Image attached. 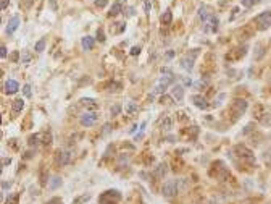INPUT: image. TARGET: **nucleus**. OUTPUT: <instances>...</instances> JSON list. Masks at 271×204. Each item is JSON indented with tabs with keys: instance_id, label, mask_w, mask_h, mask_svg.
<instances>
[{
	"instance_id": "nucleus-1",
	"label": "nucleus",
	"mask_w": 271,
	"mask_h": 204,
	"mask_svg": "<svg viewBox=\"0 0 271 204\" xmlns=\"http://www.w3.org/2000/svg\"><path fill=\"white\" fill-rule=\"evenodd\" d=\"M121 201V193L118 189H106L98 196V204H118Z\"/></svg>"
},
{
	"instance_id": "nucleus-2",
	"label": "nucleus",
	"mask_w": 271,
	"mask_h": 204,
	"mask_svg": "<svg viewBox=\"0 0 271 204\" xmlns=\"http://www.w3.org/2000/svg\"><path fill=\"white\" fill-rule=\"evenodd\" d=\"M161 193H163L165 198H173V196H176V193H177V181L176 180H168L166 183L163 185Z\"/></svg>"
},
{
	"instance_id": "nucleus-3",
	"label": "nucleus",
	"mask_w": 271,
	"mask_h": 204,
	"mask_svg": "<svg viewBox=\"0 0 271 204\" xmlns=\"http://www.w3.org/2000/svg\"><path fill=\"white\" fill-rule=\"evenodd\" d=\"M173 81H174L173 73H166V75H163L161 78H160V81H158V84H156V88H155V93H165L166 88H168Z\"/></svg>"
},
{
	"instance_id": "nucleus-4",
	"label": "nucleus",
	"mask_w": 271,
	"mask_h": 204,
	"mask_svg": "<svg viewBox=\"0 0 271 204\" xmlns=\"http://www.w3.org/2000/svg\"><path fill=\"white\" fill-rule=\"evenodd\" d=\"M255 24H258V29H266L271 24V11H265L255 18Z\"/></svg>"
},
{
	"instance_id": "nucleus-5",
	"label": "nucleus",
	"mask_w": 271,
	"mask_h": 204,
	"mask_svg": "<svg viewBox=\"0 0 271 204\" xmlns=\"http://www.w3.org/2000/svg\"><path fill=\"white\" fill-rule=\"evenodd\" d=\"M197 55H198V50H197V49H194V50L190 52V55H187V57H184L181 60V67L184 70H187V72H190L192 67H194V60H195Z\"/></svg>"
},
{
	"instance_id": "nucleus-6",
	"label": "nucleus",
	"mask_w": 271,
	"mask_h": 204,
	"mask_svg": "<svg viewBox=\"0 0 271 204\" xmlns=\"http://www.w3.org/2000/svg\"><path fill=\"white\" fill-rule=\"evenodd\" d=\"M245 109H247V102L242 101V99L240 101L236 99L232 102V105H231V112H232V115H236V117H240L245 112Z\"/></svg>"
},
{
	"instance_id": "nucleus-7",
	"label": "nucleus",
	"mask_w": 271,
	"mask_h": 204,
	"mask_svg": "<svg viewBox=\"0 0 271 204\" xmlns=\"http://www.w3.org/2000/svg\"><path fill=\"white\" fill-rule=\"evenodd\" d=\"M97 118H98V117H97L95 112H85V114L81 115L79 122H81L82 126H92V125H95Z\"/></svg>"
},
{
	"instance_id": "nucleus-8",
	"label": "nucleus",
	"mask_w": 271,
	"mask_h": 204,
	"mask_svg": "<svg viewBox=\"0 0 271 204\" xmlns=\"http://www.w3.org/2000/svg\"><path fill=\"white\" fill-rule=\"evenodd\" d=\"M218 29V18L215 15H211L208 20L205 21V26H203V31L205 33H215Z\"/></svg>"
},
{
	"instance_id": "nucleus-9",
	"label": "nucleus",
	"mask_w": 271,
	"mask_h": 204,
	"mask_svg": "<svg viewBox=\"0 0 271 204\" xmlns=\"http://www.w3.org/2000/svg\"><path fill=\"white\" fill-rule=\"evenodd\" d=\"M19 28V16H11L10 18V21H8V24H6V34H8V36H11L13 33H15L16 29Z\"/></svg>"
},
{
	"instance_id": "nucleus-10",
	"label": "nucleus",
	"mask_w": 271,
	"mask_h": 204,
	"mask_svg": "<svg viewBox=\"0 0 271 204\" xmlns=\"http://www.w3.org/2000/svg\"><path fill=\"white\" fill-rule=\"evenodd\" d=\"M192 102H194V105L197 109H208L210 105H208V102H206V99L205 97H202V96H198V94H195V96H192Z\"/></svg>"
},
{
	"instance_id": "nucleus-11",
	"label": "nucleus",
	"mask_w": 271,
	"mask_h": 204,
	"mask_svg": "<svg viewBox=\"0 0 271 204\" xmlns=\"http://www.w3.org/2000/svg\"><path fill=\"white\" fill-rule=\"evenodd\" d=\"M3 88H5V94H15L16 91L19 89V84L15 80H8V81L5 83Z\"/></svg>"
},
{
	"instance_id": "nucleus-12",
	"label": "nucleus",
	"mask_w": 271,
	"mask_h": 204,
	"mask_svg": "<svg viewBox=\"0 0 271 204\" xmlns=\"http://www.w3.org/2000/svg\"><path fill=\"white\" fill-rule=\"evenodd\" d=\"M171 94H173V97L179 102L184 99V88H182V84H174L173 89H171Z\"/></svg>"
},
{
	"instance_id": "nucleus-13",
	"label": "nucleus",
	"mask_w": 271,
	"mask_h": 204,
	"mask_svg": "<svg viewBox=\"0 0 271 204\" xmlns=\"http://www.w3.org/2000/svg\"><path fill=\"white\" fill-rule=\"evenodd\" d=\"M69 160H71V154L68 151H61V152H58V156H56V164L58 165H66Z\"/></svg>"
},
{
	"instance_id": "nucleus-14",
	"label": "nucleus",
	"mask_w": 271,
	"mask_h": 204,
	"mask_svg": "<svg viewBox=\"0 0 271 204\" xmlns=\"http://www.w3.org/2000/svg\"><path fill=\"white\" fill-rule=\"evenodd\" d=\"M24 107V101L23 99H16V101H13V105H11V112H13V115H18L21 110H23Z\"/></svg>"
},
{
	"instance_id": "nucleus-15",
	"label": "nucleus",
	"mask_w": 271,
	"mask_h": 204,
	"mask_svg": "<svg viewBox=\"0 0 271 204\" xmlns=\"http://www.w3.org/2000/svg\"><path fill=\"white\" fill-rule=\"evenodd\" d=\"M81 46H82L84 50H92V47H94V39H92L90 36H85L81 41Z\"/></svg>"
},
{
	"instance_id": "nucleus-16",
	"label": "nucleus",
	"mask_w": 271,
	"mask_h": 204,
	"mask_svg": "<svg viewBox=\"0 0 271 204\" xmlns=\"http://www.w3.org/2000/svg\"><path fill=\"white\" fill-rule=\"evenodd\" d=\"M198 16H200L203 21H206V20H208V18L211 16V13L208 11V8H206L205 5H202L200 8H198Z\"/></svg>"
},
{
	"instance_id": "nucleus-17",
	"label": "nucleus",
	"mask_w": 271,
	"mask_h": 204,
	"mask_svg": "<svg viewBox=\"0 0 271 204\" xmlns=\"http://www.w3.org/2000/svg\"><path fill=\"white\" fill-rule=\"evenodd\" d=\"M155 175H156L158 178H163V177H165V175H166V165H165V164H160L158 167L155 168Z\"/></svg>"
},
{
	"instance_id": "nucleus-18",
	"label": "nucleus",
	"mask_w": 271,
	"mask_h": 204,
	"mask_svg": "<svg viewBox=\"0 0 271 204\" xmlns=\"http://www.w3.org/2000/svg\"><path fill=\"white\" fill-rule=\"evenodd\" d=\"M119 11H121V3L116 2V3H113V5H111V10L108 11V15H110V16H116Z\"/></svg>"
},
{
	"instance_id": "nucleus-19",
	"label": "nucleus",
	"mask_w": 271,
	"mask_h": 204,
	"mask_svg": "<svg viewBox=\"0 0 271 204\" xmlns=\"http://www.w3.org/2000/svg\"><path fill=\"white\" fill-rule=\"evenodd\" d=\"M171 20H173V13H171V11H165L161 15V24H169Z\"/></svg>"
},
{
	"instance_id": "nucleus-20",
	"label": "nucleus",
	"mask_w": 271,
	"mask_h": 204,
	"mask_svg": "<svg viewBox=\"0 0 271 204\" xmlns=\"http://www.w3.org/2000/svg\"><path fill=\"white\" fill-rule=\"evenodd\" d=\"M18 199H19V194L18 193H11V194H8V198L5 199V204H16Z\"/></svg>"
},
{
	"instance_id": "nucleus-21",
	"label": "nucleus",
	"mask_w": 271,
	"mask_h": 204,
	"mask_svg": "<svg viewBox=\"0 0 271 204\" xmlns=\"http://www.w3.org/2000/svg\"><path fill=\"white\" fill-rule=\"evenodd\" d=\"M171 126H173V118H169V117H166L165 120L161 122V128L165 130V131H169L171 130Z\"/></svg>"
},
{
	"instance_id": "nucleus-22",
	"label": "nucleus",
	"mask_w": 271,
	"mask_h": 204,
	"mask_svg": "<svg viewBox=\"0 0 271 204\" xmlns=\"http://www.w3.org/2000/svg\"><path fill=\"white\" fill-rule=\"evenodd\" d=\"M137 109H139V107H137V104H136V102H127V104H126V107H124V110L127 112V114L137 112Z\"/></svg>"
},
{
	"instance_id": "nucleus-23",
	"label": "nucleus",
	"mask_w": 271,
	"mask_h": 204,
	"mask_svg": "<svg viewBox=\"0 0 271 204\" xmlns=\"http://www.w3.org/2000/svg\"><path fill=\"white\" fill-rule=\"evenodd\" d=\"M81 102H82L84 105H87V107H90V109H95V107H97L95 101L90 99V97H84V99H81Z\"/></svg>"
},
{
	"instance_id": "nucleus-24",
	"label": "nucleus",
	"mask_w": 271,
	"mask_h": 204,
	"mask_svg": "<svg viewBox=\"0 0 271 204\" xmlns=\"http://www.w3.org/2000/svg\"><path fill=\"white\" fill-rule=\"evenodd\" d=\"M44 49H45V39H40V41L35 42V46H34V50L35 52H42Z\"/></svg>"
},
{
	"instance_id": "nucleus-25",
	"label": "nucleus",
	"mask_w": 271,
	"mask_h": 204,
	"mask_svg": "<svg viewBox=\"0 0 271 204\" xmlns=\"http://www.w3.org/2000/svg\"><path fill=\"white\" fill-rule=\"evenodd\" d=\"M60 185H61V178H60V177H53L52 181H50V188H52V189H56Z\"/></svg>"
},
{
	"instance_id": "nucleus-26",
	"label": "nucleus",
	"mask_w": 271,
	"mask_h": 204,
	"mask_svg": "<svg viewBox=\"0 0 271 204\" xmlns=\"http://www.w3.org/2000/svg\"><path fill=\"white\" fill-rule=\"evenodd\" d=\"M87 199H90V194H82V196H79V198H76L73 201V204H82V202H85Z\"/></svg>"
},
{
	"instance_id": "nucleus-27",
	"label": "nucleus",
	"mask_w": 271,
	"mask_h": 204,
	"mask_svg": "<svg viewBox=\"0 0 271 204\" xmlns=\"http://www.w3.org/2000/svg\"><path fill=\"white\" fill-rule=\"evenodd\" d=\"M119 110H121V105H118V104H116V105H113V107L110 109V114H111L113 117H115V115H118V114H119Z\"/></svg>"
},
{
	"instance_id": "nucleus-28",
	"label": "nucleus",
	"mask_w": 271,
	"mask_h": 204,
	"mask_svg": "<svg viewBox=\"0 0 271 204\" xmlns=\"http://www.w3.org/2000/svg\"><path fill=\"white\" fill-rule=\"evenodd\" d=\"M145 125H147L145 122H144V123H142V125H140V131H139V135H137V136H136V141H137V139H140L142 136H144V131H145Z\"/></svg>"
},
{
	"instance_id": "nucleus-29",
	"label": "nucleus",
	"mask_w": 271,
	"mask_h": 204,
	"mask_svg": "<svg viewBox=\"0 0 271 204\" xmlns=\"http://www.w3.org/2000/svg\"><path fill=\"white\" fill-rule=\"evenodd\" d=\"M23 93H24V96H26V97H31V86H29V84H24Z\"/></svg>"
},
{
	"instance_id": "nucleus-30",
	"label": "nucleus",
	"mask_w": 271,
	"mask_h": 204,
	"mask_svg": "<svg viewBox=\"0 0 271 204\" xmlns=\"http://www.w3.org/2000/svg\"><path fill=\"white\" fill-rule=\"evenodd\" d=\"M32 2H34V0H21L19 5H21V7H24V8H27V7H31Z\"/></svg>"
},
{
	"instance_id": "nucleus-31",
	"label": "nucleus",
	"mask_w": 271,
	"mask_h": 204,
	"mask_svg": "<svg viewBox=\"0 0 271 204\" xmlns=\"http://www.w3.org/2000/svg\"><path fill=\"white\" fill-rule=\"evenodd\" d=\"M97 39L100 41V42H103V41H105V34H103V31H102V29H97Z\"/></svg>"
},
{
	"instance_id": "nucleus-32",
	"label": "nucleus",
	"mask_w": 271,
	"mask_h": 204,
	"mask_svg": "<svg viewBox=\"0 0 271 204\" xmlns=\"http://www.w3.org/2000/svg\"><path fill=\"white\" fill-rule=\"evenodd\" d=\"M129 54H131V55H139V54H140V47H139V46H134V47L131 49Z\"/></svg>"
},
{
	"instance_id": "nucleus-33",
	"label": "nucleus",
	"mask_w": 271,
	"mask_h": 204,
	"mask_svg": "<svg viewBox=\"0 0 271 204\" xmlns=\"http://www.w3.org/2000/svg\"><path fill=\"white\" fill-rule=\"evenodd\" d=\"M144 8H145V13H150L152 5H150V2H148V0H145V2H144Z\"/></svg>"
},
{
	"instance_id": "nucleus-34",
	"label": "nucleus",
	"mask_w": 271,
	"mask_h": 204,
	"mask_svg": "<svg viewBox=\"0 0 271 204\" xmlns=\"http://www.w3.org/2000/svg\"><path fill=\"white\" fill-rule=\"evenodd\" d=\"M37 139H39V135H34V136H31V138H29V141H27V143H29V144L32 146V144L37 143Z\"/></svg>"
},
{
	"instance_id": "nucleus-35",
	"label": "nucleus",
	"mask_w": 271,
	"mask_h": 204,
	"mask_svg": "<svg viewBox=\"0 0 271 204\" xmlns=\"http://www.w3.org/2000/svg\"><path fill=\"white\" fill-rule=\"evenodd\" d=\"M47 204H61V198H52L50 201H47Z\"/></svg>"
},
{
	"instance_id": "nucleus-36",
	"label": "nucleus",
	"mask_w": 271,
	"mask_h": 204,
	"mask_svg": "<svg viewBox=\"0 0 271 204\" xmlns=\"http://www.w3.org/2000/svg\"><path fill=\"white\" fill-rule=\"evenodd\" d=\"M0 57H2V59H5V57H6V47H5V46L0 47Z\"/></svg>"
},
{
	"instance_id": "nucleus-37",
	"label": "nucleus",
	"mask_w": 271,
	"mask_h": 204,
	"mask_svg": "<svg viewBox=\"0 0 271 204\" xmlns=\"http://www.w3.org/2000/svg\"><path fill=\"white\" fill-rule=\"evenodd\" d=\"M95 5L100 7V8H103V7L106 5V0H95Z\"/></svg>"
},
{
	"instance_id": "nucleus-38",
	"label": "nucleus",
	"mask_w": 271,
	"mask_h": 204,
	"mask_svg": "<svg viewBox=\"0 0 271 204\" xmlns=\"http://www.w3.org/2000/svg\"><path fill=\"white\" fill-rule=\"evenodd\" d=\"M8 3H10V0H2V2H0V8L5 10L6 7H8Z\"/></svg>"
},
{
	"instance_id": "nucleus-39",
	"label": "nucleus",
	"mask_w": 271,
	"mask_h": 204,
	"mask_svg": "<svg viewBox=\"0 0 271 204\" xmlns=\"http://www.w3.org/2000/svg\"><path fill=\"white\" fill-rule=\"evenodd\" d=\"M10 186H11L10 181H2V189H3V191H6V189H8Z\"/></svg>"
},
{
	"instance_id": "nucleus-40",
	"label": "nucleus",
	"mask_w": 271,
	"mask_h": 204,
	"mask_svg": "<svg viewBox=\"0 0 271 204\" xmlns=\"http://www.w3.org/2000/svg\"><path fill=\"white\" fill-rule=\"evenodd\" d=\"M182 83L186 84V86H190V84H192V80L187 78V76H184V78H182Z\"/></svg>"
},
{
	"instance_id": "nucleus-41",
	"label": "nucleus",
	"mask_w": 271,
	"mask_h": 204,
	"mask_svg": "<svg viewBox=\"0 0 271 204\" xmlns=\"http://www.w3.org/2000/svg\"><path fill=\"white\" fill-rule=\"evenodd\" d=\"M18 57H19V52H13L11 54V60L13 62H18Z\"/></svg>"
},
{
	"instance_id": "nucleus-42",
	"label": "nucleus",
	"mask_w": 271,
	"mask_h": 204,
	"mask_svg": "<svg viewBox=\"0 0 271 204\" xmlns=\"http://www.w3.org/2000/svg\"><path fill=\"white\" fill-rule=\"evenodd\" d=\"M29 59H31V55L27 54V52H24V55H23V62L26 63V62H29Z\"/></svg>"
},
{
	"instance_id": "nucleus-43",
	"label": "nucleus",
	"mask_w": 271,
	"mask_h": 204,
	"mask_svg": "<svg viewBox=\"0 0 271 204\" xmlns=\"http://www.w3.org/2000/svg\"><path fill=\"white\" fill-rule=\"evenodd\" d=\"M127 11H129V13H127L129 16H134V8H132V7H129V8H127Z\"/></svg>"
},
{
	"instance_id": "nucleus-44",
	"label": "nucleus",
	"mask_w": 271,
	"mask_h": 204,
	"mask_svg": "<svg viewBox=\"0 0 271 204\" xmlns=\"http://www.w3.org/2000/svg\"><path fill=\"white\" fill-rule=\"evenodd\" d=\"M169 101H171L169 97H161V104H163V102H165V104H169Z\"/></svg>"
},
{
	"instance_id": "nucleus-45",
	"label": "nucleus",
	"mask_w": 271,
	"mask_h": 204,
	"mask_svg": "<svg viewBox=\"0 0 271 204\" xmlns=\"http://www.w3.org/2000/svg\"><path fill=\"white\" fill-rule=\"evenodd\" d=\"M173 57H174V52H168V54H166V59H168V60L173 59Z\"/></svg>"
},
{
	"instance_id": "nucleus-46",
	"label": "nucleus",
	"mask_w": 271,
	"mask_h": 204,
	"mask_svg": "<svg viewBox=\"0 0 271 204\" xmlns=\"http://www.w3.org/2000/svg\"><path fill=\"white\" fill-rule=\"evenodd\" d=\"M252 126H253V125H247V126H245V130H244V133H248V131L252 130Z\"/></svg>"
},
{
	"instance_id": "nucleus-47",
	"label": "nucleus",
	"mask_w": 271,
	"mask_h": 204,
	"mask_svg": "<svg viewBox=\"0 0 271 204\" xmlns=\"http://www.w3.org/2000/svg\"><path fill=\"white\" fill-rule=\"evenodd\" d=\"M11 162V159L8 157V159H3V165H6V164H10Z\"/></svg>"
}]
</instances>
